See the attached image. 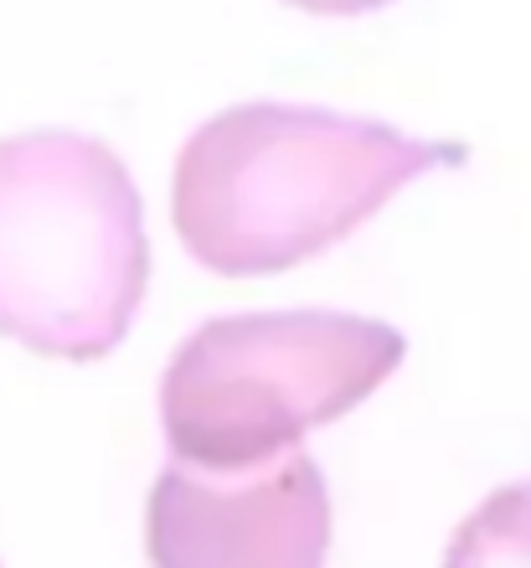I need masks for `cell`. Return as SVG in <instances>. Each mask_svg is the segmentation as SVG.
I'll return each instance as SVG.
<instances>
[{"instance_id":"6da1fadb","label":"cell","mask_w":531,"mask_h":568,"mask_svg":"<svg viewBox=\"0 0 531 568\" xmlns=\"http://www.w3.org/2000/svg\"><path fill=\"white\" fill-rule=\"evenodd\" d=\"M464 145L310 104H237L196 124L176 161V233L212 274L295 270L351 239L408 181L459 165Z\"/></svg>"},{"instance_id":"7a4b0ae2","label":"cell","mask_w":531,"mask_h":568,"mask_svg":"<svg viewBox=\"0 0 531 568\" xmlns=\"http://www.w3.org/2000/svg\"><path fill=\"white\" fill-rule=\"evenodd\" d=\"M145 284V202L119 150L78 130L0 140V336L99 362L130 336Z\"/></svg>"},{"instance_id":"3957f363","label":"cell","mask_w":531,"mask_h":568,"mask_svg":"<svg viewBox=\"0 0 531 568\" xmlns=\"http://www.w3.org/2000/svg\"><path fill=\"white\" fill-rule=\"evenodd\" d=\"M398 326L346 311L212 315L161 377L171 460L248 470L351 414L402 367Z\"/></svg>"},{"instance_id":"277c9868","label":"cell","mask_w":531,"mask_h":568,"mask_svg":"<svg viewBox=\"0 0 531 568\" xmlns=\"http://www.w3.org/2000/svg\"><path fill=\"white\" fill-rule=\"evenodd\" d=\"M145 548L155 568H325V470L305 445L248 470L171 460L150 491Z\"/></svg>"},{"instance_id":"5b68a950","label":"cell","mask_w":531,"mask_h":568,"mask_svg":"<svg viewBox=\"0 0 531 568\" xmlns=\"http://www.w3.org/2000/svg\"><path fill=\"white\" fill-rule=\"evenodd\" d=\"M443 568H531V480L490 491L455 527Z\"/></svg>"},{"instance_id":"8992f818","label":"cell","mask_w":531,"mask_h":568,"mask_svg":"<svg viewBox=\"0 0 531 568\" xmlns=\"http://www.w3.org/2000/svg\"><path fill=\"white\" fill-rule=\"evenodd\" d=\"M299 11H315V16H361V11H377L387 0H295Z\"/></svg>"}]
</instances>
